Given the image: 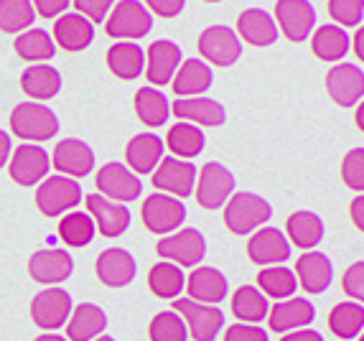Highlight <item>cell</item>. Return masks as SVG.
<instances>
[{
	"label": "cell",
	"instance_id": "obj_7",
	"mask_svg": "<svg viewBox=\"0 0 364 341\" xmlns=\"http://www.w3.org/2000/svg\"><path fill=\"white\" fill-rule=\"evenodd\" d=\"M235 176H232L227 166L217 163V161H209L204 163V168L199 170V178H196V201L199 207L204 209H219L225 207L230 196L235 194Z\"/></svg>",
	"mask_w": 364,
	"mask_h": 341
},
{
	"label": "cell",
	"instance_id": "obj_42",
	"mask_svg": "<svg viewBox=\"0 0 364 341\" xmlns=\"http://www.w3.org/2000/svg\"><path fill=\"white\" fill-rule=\"evenodd\" d=\"M95 232H97L95 220L87 212H77V209L64 214L59 222V237L69 247H85V244H90L95 239Z\"/></svg>",
	"mask_w": 364,
	"mask_h": 341
},
{
	"label": "cell",
	"instance_id": "obj_57",
	"mask_svg": "<svg viewBox=\"0 0 364 341\" xmlns=\"http://www.w3.org/2000/svg\"><path fill=\"white\" fill-rule=\"evenodd\" d=\"M36 341H69V339H64V336H59V334H51V331H49V334H41V336H38Z\"/></svg>",
	"mask_w": 364,
	"mask_h": 341
},
{
	"label": "cell",
	"instance_id": "obj_41",
	"mask_svg": "<svg viewBox=\"0 0 364 341\" xmlns=\"http://www.w3.org/2000/svg\"><path fill=\"white\" fill-rule=\"evenodd\" d=\"M168 143L171 153L176 156V158H196L201 151H204V130L199 125H188V122H176L173 128L168 130Z\"/></svg>",
	"mask_w": 364,
	"mask_h": 341
},
{
	"label": "cell",
	"instance_id": "obj_27",
	"mask_svg": "<svg viewBox=\"0 0 364 341\" xmlns=\"http://www.w3.org/2000/svg\"><path fill=\"white\" fill-rule=\"evenodd\" d=\"M95 38V23L79 13H64L54 23V43L64 51H85Z\"/></svg>",
	"mask_w": 364,
	"mask_h": 341
},
{
	"label": "cell",
	"instance_id": "obj_43",
	"mask_svg": "<svg viewBox=\"0 0 364 341\" xmlns=\"http://www.w3.org/2000/svg\"><path fill=\"white\" fill-rule=\"evenodd\" d=\"M36 18L31 0H0V31L6 33H23Z\"/></svg>",
	"mask_w": 364,
	"mask_h": 341
},
{
	"label": "cell",
	"instance_id": "obj_37",
	"mask_svg": "<svg viewBox=\"0 0 364 341\" xmlns=\"http://www.w3.org/2000/svg\"><path fill=\"white\" fill-rule=\"evenodd\" d=\"M328 329L339 339H354L364 331V305L357 301L336 303L328 313Z\"/></svg>",
	"mask_w": 364,
	"mask_h": 341
},
{
	"label": "cell",
	"instance_id": "obj_1",
	"mask_svg": "<svg viewBox=\"0 0 364 341\" xmlns=\"http://www.w3.org/2000/svg\"><path fill=\"white\" fill-rule=\"evenodd\" d=\"M270 217H273L270 201L257 194H250V191L232 194L225 209V224L232 234H250L257 227L267 224Z\"/></svg>",
	"mask_w": 364,
	"mask_h": 341
},
{
	"label": "cell",
	"instance_id": "obj_52",
	"mask_svg": "<svg viewBox=\"0 0 364 341\" xmlns=\"http://www.w3.org/2000/svg\"><path fill=\"white\" fill-rule=\"evenodd\" d=\"M349 214H352V222L359 232H364V194H359L357 199L349 204Z\"/></svg>",
	"mask_w": 364,
	"mask_h": 341
},
{
	"label": "cell",
	"instance_id": "obj_31",
	"mask_svg": "<svg viewBox=\"0 0 364 341\" xmlns=\"http://www.w3.org/2000/svg\"><path fill=\"white\" fill-rule=\"evenodd\" d=\"M212 69L207 61L201 59H186L181 61L176 77H173V92L178 97H201V92L212 87Z\"/></svg>",
	"mask_w": 364,
	"mask_h": 341
},
{
	"label": "cell",
	"instance_id": "obj_55",
	"mask_svg": "<svg viewBox=\"0 0 364 341\" xmlns=\"http://www.w3.org/2000/svg\"><path fill=\"white\" fill-rule=\"evenodd\" d=\"M352 49H354V54H357V59H359V61H364V26H359L357 33H354V38H352Z\"/></svg>",
	"mask_w": 364,
	"mask_h": 341
},
{
	"label": "cell",
	"instance_id": "obj_20",
	"mask_svg": "<svg viewBox=\"0 0 364 341\" xmlns=\"http://www.w3.org/2000/svg\"><path fill=\"white\" fill-rule=\"evenodd\" d=\"M97 278L107 288H125L128 283H133L135 278V257L122 247H107L105 252H100L97 257Z\"/></svg>",
	"mask_w": 364,
	"mask_h": 341
},
{
	"label": "cell",
	"instance_id": "obj_30",
	"mask_svg": "<svg viewBox=\"0 0 364 341\" xmlns=\"http://www.w3.org/2000/svg\"><path fill=\"white\" fill-rule=\"evenodd\" d=\"M349 33L336 23H323L311 36V51L321 61H341L349 54Z\"/></svg>",
	"mask_w": 364,
	"mask_h": 341
},
{
	"label": "cell",
	"instance_id": "obj_19",
	"mask_svg": "<svg viewBox=\"0 0 364 341\" xmlns=\"http://www.w3.org/2000/svg\"><path fill=\"white\" fill-rule=\"evenodd\" d=\"M74 273V260L67 250H38L28 260V275L41 286H59Z\"/></svg>",
	"mask_w": 364,
	"mask_h": 341
},
{
	"label": "cell",
	"instance_id": "obj_16",
	"mask_svg": "<svg viewBox=\"0 0 364 341\" xmlns=\"http://www.w3.org/2000/svg\"><path fill=\"white\" fill-rule=\"evenodd\" d=\"M247 257L255 265H283L291 257V242L286 232L275 227H260V229L247 239Z\"/></svg>",
	"mask_w": 364,
	"mask_h": 341
},
{
	"label": "cell",
	"instance_id": "obj_39",
	"mask_svg": "<svg viewBox=\"0 0 364 341\" xmlns=\"http://www.w3.org/2000/svg\"><path fill=\"white\" fill-rule=\"evenodd\" d=\"M13 49L26 61H49V59H54V54H56V43H54V38L49 36V31L28 28L16 36Z\"/></svg>",
	"mask_w": 364,
	"mask_h": 341
},
{
	"label": "cell",
	"instance_id": "obj_53",
	"mask_svg": "<svg viewBox=\"0 0 364 341\" xmlns=\"http://www.w3.org/2000/svg\"><path fill=\"white\" fill-rule=\"evenodd\" d=\"M280 341H323V336L314 329H298V331H288Z\"/></svg>",
	"mask_w": 364,
	"mask_h": 341
},
{
	"label": "cell",
	"instance_id": "obj_60",
	"mask_svg": "<svg viewBox=\"0 0 364 341\" xmlns=\"http://www.w3.org/2000/svg\"><path fill=\"white\" fill-rule=\"evenodd\" d=\"M359 341H364V331H362V334H359Z\"/></svg>",
	"mask_w": 364,
	"mask_h": 341
},
{
	"label": "cell",
	"instance_id": "obj_17",
	"mask_svg": "<svg viewBox=\"0 0 364 341\" xmlns=\"http://www.w3.org/2000/svg\"><path fill=\"white\" fill-rule=\"evenodd\" d=\"M51 166L61 176L82 178L95 168V151L79 138H64L61 143H56L51 153Z\"/></svg>",
	"mask_w": 364,
	"mask_h": 341
},
{
	"label": "cell",
	"instance_id": "obj_24",
	"mask_svg": "<svg viewBox=\"0 0 364 341\" xmlns=\"http://www.w3.org/2000/svg\"><path fill=\"white\" fill-rule=\"evenodd\" d=\"M171 112L186 122L204 125V128H219L227 120L225 107L209 97H178L176 102H171Z\"/></svg>",
	"mask_w": 364,
	"mask_h": 341
},
{
	"label": "cell",
	"instance_id": "obj_15",
	"mask_svg": "<svg viewBox=\"0 0 364 341\" xmlns=\"http://www.w3.org/2000/svg\"><path fill=\"white\" fill-rule=\"evenodd\" d=\"M326 92L339 107H352L364 99V72L357 64H334L326 74Z\"/></svg>",
	"mask_w": 364,
	"mask_h": 341
},
{
	"label": "cell",
	"instance_id": "obj_38",
	"mask_svg": "<svg viewBox=\"0 0 364 341\" xmlns=\"http://www.w3.org/2000/svg\"><path fill=\"white\" fill-rule=\"evenodd\" d=\"M148 286L158 298H176L178 293L186 288V275L176 262L161 260L148 273Z\"/></svg>",
	"mask_w": 364,
	"mask_h": 341
},
{
	"label": "cell",
	"instance_id": "obj_50",
	"mask_svg": "<svg viewBox=\"0 0 364 341\" xmlns=\"http://www.w3.org/2000/svg\"><path fill=\"white\" fill-rule=\"evenodd\" d=\"M31 3H33V11L41 13L43 18H59L72 6V0H31Z\"/></svg>",
	"mask_w": 364,
	"mask_h": 341
},
{
	"label": "cell",
	"instance_id": "obj_36",
	"mask_svg": "<svg viewBox=\"0 0 364 341\" xmlns=\"http://www.w3.org/2000/svg\"><path fill=\"white\" fill-rule=\"evenodd\" d=\"M232 313L240 318V323H260L270 313L267 296L260 288H252V286L237 288L232 293Z\"/></svg>",
	"mask_w": 364,
	"mask_h": 341
},
{
	"label": "cell",
	"instance_id": "obj_29",
	"mask_svg": "<svg viewBox=\"0 0 364 341\" xmlns=\"http://www.w3.org/2000/svg\"><path fill=\"white\" fill-rule=\"evenodd\" d=\"M107 329V316L100 305L82 303L72 311L67 321V339L69 341H95Z\"/></svg>",
	"mask_w": 364,
	"mask_h": 341
},
{
	"label": "cell",
	"instance_id": "obj_32",
	"mask_svg": "<svg viewBox=\"0 0 364 341\" xmlns=\"http://www.w3.org/2000/svg\"><path fill=\"white\" fill-rule=\"evenodd\" d=\"M286 237H288V242L296 244V247H304L306 252L314 250L316 244L323 239L321 217L314 212H306V209L293 212L286 222Z\"/></svg>",
	"mask_w": 364,
	"mask_h": 341
},
{
	"label": "cell",
	"instance_id": "obj_40",
	"mask_svg": "<svg viewBox=\"0 0 364 341\" xmlns=\"http://www.w3.org/2000/svg\"><path fill=\"white\" fill-rule=\"evenodd\" d=\"M257 288L265 293L267 298L286 301V298H293V293L298 291V278L291 268L273 265V268H262L260 273H257Z\"/></svg>",
	"mask_w": 364,
	"mask_h": 341
},
{
	"label": "cell",
	"instance_id": "obj_13",
	"mask_svg": "<svg viewBox=\"0 0 364 341\" xmlns=\"http://www.w3.org/2000/svg\"><path fill=\"white\" fill-rule=\"evenodd\" d=\"M275 23L286 33L288 41L301 43L309 38L316 26V8L309 0H278L275 3Z\"/></svg>",
	"mask_w": 364,
	"mask_h": 341
},
{
	"label": "cell",
	"instance_id": "obj_4",
	"mask_svg": "<svg viewBox=\"0 0 364 341\" xmlns=\"http://www.w3.org/2000/svg\"><path fill=\"white\" fill-rule=\"evenodd\" d=\"M156 252L164 260L176 262L178 268H199L207 255V239L194 227H183V229H176L173 234L158 239Z\"/></svg>",
	"mask_w": 364,
	"mask_h": 341
},
{
	"label": "cell",
	"instance_id": "obj_25",
	"mask_svg": "<svg viewBox=\"0 0 364 341\" xmlns=\"http://www.w3.org/2000/svg\"><path fill=\"white\" fill-rule=\"evenodd\" d=\"M237 33L252 46H273L278 41V23L262 8H247L237 18Z\"/></svg>",
	"mask_w": 364,
	"mask_h": 341
},
{
	"label": "cell",
	"instance_id": "obj_11",
	"mask_svg": "<svg viewBox=\"0 0 364 341\" xmlns=\"http://www.w3.org/2000/svg\"><path fill=\"white\" fill-rule=\"evenodd\" d=\"M153 186H156L161 194L176 196V199H183L194 191L196 186V168L194 163H188L183 158H176V156H166L158 168L153 170Z\"/></svg>",
	"mask_w": 364,
	"mask_h": 341
},
{
	"label": "cell",
	"instance_id": "obj_49",
	"mask_svg": "<svg viewBox=\"0 0 364 341\" xmlns=\"http://www.w3.org/2000/svg\"><path fill=\"white\" fill-rule=\"evenodd\" d=\"M225 341H267V331L260 329L257 323H232Z\"/></svg>",
	"mask_w": 364,
	"mask_h": 341
},
{
	"label": "cell",
	"instance_id": "obj_18",
	"mask_svg": "<svg viewBox=\"0 0 364 341\" xmlns=\"http://www.w3.org/2000/svg\"><path fill=\"white\" fill-rule=\"evenodd\" d=\"M87 214L95 220V227L102 232L105 237H120L122 232L130 227V209L125 204L107 199L102 194H90L85 199Z\"/></svg>",
	"mask_w": 364,
	"mask_h": 341
},
{
	"label": "cell",
	"instance_id": "obj_59",
	"mask_svg": "<svg viewBox=\"0 0 364 341\" xmlns=\"http://www.w3.org/2000/svg\"><path fill=\"white\" fill-rule=\"evenodd\" d=\"M204 3H222V0H204Z\"/></svg>",
	"mask_w": 364,
	"mask_h": 341
},
{
	"label": "cell",
	"instance_id": "obj_34",
	"mask_svg": "<svg viewBox=\"0 0 364 341\" xmlns=\"http://www.w3.org/2000/svg\"><path fill=\"white\" fill-rule=\"evenodd\" d=\"M21 87L33 99H51L61 90V74L59 69L49 67V64H31L21 74Z\"/></svg>",
	"mask_w": 364,
	"mask_h": 341
},
{
	"label": "cell",
	"instance_id": "obj_48",
	"mask_svg": "<svg viewBox=\"0 0 364 341\" xmlns=\"http://www.w3.org/2000/svg\"><path fill=\"white\" fill-rule=\"evenodd\" d=\"M72 6L77 8L79 16H85L92 23H102L109 8L115 6V0H72Z\"/></svg>",
	"mask_w": 364,
	"mask_h": 341
},
{
	"label": "cell",
	"instance_id": "obj_35",
	"mask_svg": "<svg viewBox=\"0 0 364 341\" xmlns=\"http://www.w3.org/2000/svg\"><path fill=\"white\" fill-rule=\"evenodd\" d=\"M135 112L148 128H161L171 115V102L158 87H140L135 92Z\"/></svg>",
	"mask_w": 364,
	"mask_h": 341
},
{
	"label": "cell",
	"instance_id": "obj_23",
	"mask_svg": "<svg viewBox=\"0 0 364 341\" xmlns=\"http://www.w3.org/2000/svg\"><path fill=\"white\" fill-rule=\"evenodd\" d=\"M181 67V49L173 41H153L148 46L146 77L151 85H168Z\"/></svg>",
	"mask_w": 364,
	"mask_h": 341
},
{
	"label": "cell",
	"instance_id": "obj_6",
	"mask_svg": "<svg viewBox=\"0 0 364 341\" xmlns=\"http://www.w3.org/2000/svg\"><path fill=\"white\" fill-rule=\"evenodd\" d=\"M173 311L186 321V329L194 341H214L225 329V313L217 305L199 303L191 298H176Z\"/></svg>",
	"mask_w": 364,
	"mask_h": 341
},
{
	"label": "cell",
	"instance_id": "obj_14",
	"mask_svg": "<svg viewBox=\"0 0 364 341\" xmlns=\"http://www.w3.org/2000/svg\"><path fill=\"white\" fill-rule=\"evenodd\" d=\"M51 168L49 153L41 146H18L13 151L11 163H8V173L18 186H36L46 178Z\"/></svg>",
	"mask_w": 364,
	"mask_h": 341
},
{
	"label": "cell",
	"instance_id": "obj_46",
	"mask_svg": "<svg viewBox=\"0 0 364 341\" xmlns=\"http://www.w3.org/2000/svg\"><path fill=\"white\" fill-rule=\"evenodd\" d=\"M341 178L349 189L364 194V148H354L341 161Z\"/></svg>",
	"mask_w": 364,
	"mask_h": 341
},
{
	"label": "cell",
	"instance_id": "obj_54",
	"mask_svg": "<svg viewBox=\"0 0 364 341\" xmlns=\"http://www.w3.org/2000/svg\"><path fill=\"white\" fill-rule=\"evenodd\" d=\"M11 135L8 133H3V130H0V168H3V166L8 163V156H11Z\"/></svg>",
	"mask_w": 364,
	"mask_h": 341
},
{
	"label": "cell",
	"instance_id": "obj_28",
	"mask_svg": "<svg viewBox=\"0 0 364 341\" xmlns=\"http://www.w3.org/2000/svg\"><path fill=\"white\" fill-rule=\"evenodd\" d=\"M164 141L156 133H140L125 148V158L135 176L138 173H153L158 163L164 161Z\"/></svg>",
	"mask_w": 364,
	"mask_h": 341
},
{
	"label": "cell",
	"instance_id": "obj_44",
	"mask_svg": "<svg viewBox=\"0 0 364 341\" xmlns=\"http://www.w3.org/2000/svg\"><path fill=\"white\" fill-rule=\"evenodd\" d=\"M186 334H188L186 321H183L173 308H171V311L156 313L151 326H148L151 341H186Z\"/></svg>",
	"mask_w": 364,
	"mask_h": 341
},
{
	"label": "cell",
	"instance_id": "obj_21",
	"mask_svg": "<svg viewBox=\"0 0 364 341\" xmlns=\"http://www.w3.org/2000/svg\"><path fill=\"white\" fill-rule=\"evenodd\" d=\"M316 318V308L309 298H286L278 301L275 305H270V313H267V323L270 329L278 331V334H288L293 329H304Z\"/></svg>",
	"mask_w": 364,
	"mask_h": 341
},
{
	"label": "cell",
	"instance_id": "obj_8",
	"mask_svg": "<svg viewBox=\"0 0 364 341\" xmlns=\"http://www.w3.org/2000/svg\"><path fill=\"white\" fill-rule=\"evenodd\" d=\"M186 222V207L176 196L168 194H156L146 196V204H143V224L153 232V234H173L178 227Z\"/></svg>",
	"mask_w": 364,
	"mask_h": 341
},
{
	"label": "cell",
	"instance_id": "obj_56",
	"mask_svg": "<svg viewBox=\"0 0 364 341\" xmlns=\"http://www.w3.org/2000/svg\"><path fill=\"white\" fill-rule=\"evenodd\" d=\"M354 120H357L359 130H362V133H364V99L357 104V112H354Z\"/></svg>",
	"mask_w": 364,
	"mask_h": 341
},
{
	"label": "cell",
	"instance_id": "obj_5",
	"mask_svg": "<svg viewBox=\"0 0 364 341\" xmlns=\"http://www.w3.org/2000/svg\"><path fill=\"white\" fill-rule=\"evenodd\" d=\"M82 201V186L69 176H49L43 178L36 189V207L41 209L43 217H64L74 212Z\"/></svg>",
	"mask_w": 364,
	"mask_h": 341
},
{
	"label": "cell",
	"instance_id": "obj_2",
	"mask_svg": "<svg viewBox=\"0 0 364 341\" xmlns=\"http://www.w3.org/2000/svg\"><path fill=\"white\" fill-rule=\"evenodd\" d=\"M11 130L21 141L43 143L59 133V117L51 107L38 102H21L11 112Z\"/></svg>",
	"mask_w": 364,
	"mask_h": 341
},
{
	"label": "cell",
	"instance_id": "obj_9",
	"mask_svg": "<svg viewBox=\"0 0 364 341\" xmlns=\"http://www.w3.org/2000/svg\"><path fill=\"white\" fill-rule=\"evenodd\" d=\"M72 311H74L72 296L64 288H43L31 301V318H33V323H36L38 329H46V331L61 329L69 321Z\"/></svg>",
	"mask_w": 364,
	"mask_h": 341
},
{
	"label": "cell",
	"instance_id": "obj_58",
	"mask_svg": "<svg viewBox=\"0 0 364 341\" xmlns=\"http://www.w3.org/2000/svg\"><path fill=\"white\" fill-rule=\"evenodd\" d=\"M95 341H115V339H112V336L105 334V336H97V339H95Z\"/></svg>",
	"mask_w": 364,
	"mask_h": 341
},
{
	"label": "cell",
	"instance_id": "obj_12",
	"mask_svg": "<svg viewBox=\"0 0 364 341\" xmlns=\"http://www.w3.org/2000/svg\"><path fill=\"white\" fill-rule=\"evenodd\" d=\"M95 183H97L100 194L117 201V204H130V201H135L140 194H143V183H140V178L135 176L128 166H122V163L102 166V168L97 170Z\"/></svg>",
	"mask_w": 364,
	"mask_h": 341
},
{
	"label": "cell",
	"instance_id": "obj_10",
	"mask_svg": "<svg viewBox=\"0 0 364 341\" xmlns=\"http://www.w3.org/2000/svg\"><path fill=\"white\" fill-rule=\"evenodd\" d=\"M199 54L217 67H232L242 56V41L227 26H209L199 36Z\"/></svg>",
	"mask_w": 364,
	"mask_h": 341
},
{
	"label": "cell",
	"instance_id": "obj_26",
	"mask_svg": "<svg viewBox=\"0 0 364 341\" xmlns=\"http://www.w3.org/2000/svg\"><path fill=\"white\" fill-rule=\"evenodd\" d=\"M227 278L217 268H194L186 281V293L191 301L217 305L227 298Z\"/></svg>",
	"mask_w": 364,
	"mask_h": 341
},
{
	"label": "cell",
	"instance_id": "obj_22",
	"mask_svg": "<svg viewBox=\"0 0 364 341\" xmlns=\"http://www.w3.org/2000/svg\"><path fill=\"white\" fill-rule=\"evenodd\" d=\"M296 278L298 286L304 288L306 293H323L331 286V278H334V268H331V260H328L323 252L309 250L296 260Z\"/></svg>",
	"mask_w": 364,
	"mask_h": 341
},
{
	"label": "cell",
	"instance_id": "obj_51",
	"mask_svg": "<svg viewBox=\"0 0 364 341\" xmlns=\"http://www.w3.org/2000/svg\"><path fill=\"white\" fill-rule=\"evenodd\" d=\"M146 3L153 13L164 16V18H176L186 6V0H146Z\"/></svg>",
	"mask_w": 364,
	"mask_h": 341
},
{
	"label": "cell",
	"instance_id": "obj_47",
	"mask_svg": "<svg viewBox=\"0 0 364 341\" xmlns=\"http://www.w3.org/2000/svg\"><path fill=\"white\" fill-rule=\"evenodd\" d=\"M341 288L349 298H354L357 303H364V260L354 262L344 270V278H341Z\"/></svg>",
	"mask_w": 364,
	"mask_h": 341
},
{
	"label": "cell",
	"instance_id": "obj_45",
	"mask_svg": "<svg viewBox=\"0 0 364 341\" xmlns=\"http://www.w3.org/2000/svg\"><path fill=\"white\" fill-rule=\"evenodd\" d=\"M328 16L341 28L359 26L364 18V0H328Z\"/></svg>",
	"mask_w": 364,
	"mask_h": 341
},
{
	"label": "cell",
	"instance_id": "obj_3",
	"mask_svg": "<svg viewBox=\"0 0 364 341\" xmlns=\"http://www.w3.org/2000/svg\"><path fill=\"white\" fill-rule=\"evenodd\" d=\"M153 28V16L138 0H120L115 3L112 13L105 21V33L109 38H122V41H138L148 36Z\"/></svg>",
	"mask_w": 364,
	"mask_h": 341
},
{
	"label": "cell",
	"instance_id": "obj_33",
	"mask_svg": "<svg viewBox=\"0 0 364 341\" xmlns=\"http://www.w3.org/2000/svg\"><path fill=\"white\" fill-rule=\"evenodd\" d=\"M107 67L115 77L133 82L146 69V51L140 49L138 43H112L107 51Z\"/></svg>",
	"mask_w": 364,
	"mask_h": 341
}]
</instances>
